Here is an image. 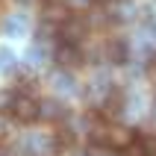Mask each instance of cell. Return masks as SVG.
<instances>
[{"instance_id": "6da1fadb", "label": "cell", "mask_w": 156, "mask_h": 156, "mask_svg": "<svg viewBox=\"0 0 156 156\" xmlns=\"http://www.w3.org/2000/svg\"><path fill=\"white\" fill-rule=\"evenodd\" d=\"M53 62H56L62 71H74V68H80V65L86 62V53H83L80 44L59 41V44H56V50H53Z\"/></svg>"}, {"instance_id": "7a4b0ae2", "label": "cell", "mask_w": 156, "mask_h": 156, "mask_svg": "<svg viewBox=\"0 0 156 156\" xmlns=\"http://www.w3.org/2000/svg\"><path fill=\"white\" fill-rule=\"evenodd\" d=\"M91 33V24H88L86 15H71L65 24L59 27V41H71V44H83V38Z\"/></svg>"}, {"instance_id": "3957f363", "label": "cell", "mask_w": 156, "mask_h": 156, "mask_svg": "<svg viewBox=\"0 0 156 156\" xmlns=\"http://www.w3.org/2000/svg\"><path fill=\"white\" fill-rule=\"evenodd\" d=\"M9 115H12L18 124H35L38 121V100H35L33 94H21V91H18Z\"/></svg>"}, {"instance_id": "277c9868", "label": "cell", "mask_w": 156, "mask_h": 156, "mask_svg": "<svg viewBox=\"0 0 156 156\" xmlns=\"http://www.w3.org/2000/svg\"><path fill=\"white\" fill-rule=\"evenodd\" d=\"M100 56H103L109 65H124V62L130 59V44L124 41L121 35H109L100 47Z\"/></svg>"}, {"instance_id": "5b68a950", "label": "cell", "mask_w": 156, "mask_h": 156, "mask_svg": "<svg viewBox=\"0 0 156 156\" xmlns=\"http://www.w3.org/2000/svg\"><path fill=\"white\" fill-rule=\"evenodd\" d=\"M68 118V106L62 100H41L38 103V121H50V124H59Z\"/></svg>"}, {"instance_id": "8992f818", "label": "cell", "mask_w": 156, "mask_h": 156, "mask_svg": "<svg viewBox=\"0 0 156 156\" xmlns=\"http://www.w3.org/2000/svg\"><path fill=\"white\" fill-rule=\"evenodd\" d=\"M74 15L71 12V6L68 3H44V12H41V18H44V24H53L56 30H59L68 18Z\"/></svg>"}, {"instance_id": "52a82bcc", "label": "cell", "mask_w": 156, "mask_h": 156, "mask_svg": "<svg viewBox=\"0 0 156 156\" xmlns=\"http://www.w3.org/2000/svg\"><path fill=\"white\" fill-rule=\"evenodd\" d=\"M3 30H6V35H27V30H30V18L21 15V12H15V15H9L6 21H3Z\"/></svg>"}, {"instance_id": "ba28073f", "label": "cell", "mask_w": 156, "mask_h": 156, "mask_svg": "<svg viewBox=\"0 0 156 156\" xmlns=\"http://www.w3.org/2000/svg\"><path fill=\"white\" fill-rule=\"evenodd\" d=\"M12 68H15V53L6 50V47H0V74H9Z\"/></svg>"}, {"instance_id": "9c48e42d", "label": "cell", "mask_w": 156, "mask_h": 156, "mask_svg": "<svg viewBox=\"0 0 156 156\" xmlns=\"http://www.w3.org/2000/svg\"><path fill=\"white\" fill-rule=\"evenodd\" d=\"M15 97H18V91H0V112H9L12 109V103H15Z\"/></svg>"}, {"instance_id": "30bf717a", "label": "cell", "mask_w": 156, "mask_h": 156, "mask_svg": "<svg viewBox=\"0 0 156 156\" xmlns=\"http://www.w3.org/2000/svg\"><path fill=\"white\" fill-rule=\"evenodd\" d=\"M141 147L144 156H156V136H141Z\"/></svg>"}, {"instance_id": "8fae6325", "label": "cell", "mask_w": 156, "mask_h": 156, "mask_svg": "<svg viewBox=\"0 0 156 156\" xmlns=\"http://www.w3.org/2000/svg\"><path fill=\"white\" fill-rule=\"evenodd\" d=\"M147 74H150V80L156 83V53H150V59H147Z\"/></svg>"}, {"instance_id": "7c38bea8", "label": "cell", "mask_w": 156, "mask_h": 156, "mask_svg": "<svg viewBox=\"0 0 156 156\" xmlns=\"http://www.w3.org/2000/svg\"><path fill=\"white\" fill-rule=\"evenodd\" d=\"M88 3H91V6H109L112 0H88Z\"/></svg>"}, {"instance_id": "4fadbf2b", "label": "cell", "mask_w": 156, "mask_h": 156, "mask_svg": "<svg viewBox=\"0 0 156 156\" xmlns=\"http://www.w3.org/2000/svg\"><path fill=\"white\" fill-rule=\"evenodd\" d=\"M0 156H15V153H12L9 147H0Z\"/></svg>"}, {"instance_id": "5bb4252c", "label": "cell", "mask_w": 156, "mask_h": 156, "mask_svg": "<svg viewBox=\"0 0 156 156\" xmlns=\"http://www.w3.org/2000/svg\"><path fill=\"white\" fill-rule=\"evenodd\" d=\"M21 3H30V0H21Z\"/></svg>"}]
</instances>
